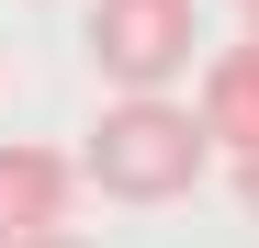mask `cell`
Returning <instances> with one entry per match:
<instances>
[{
	"instance_id": "8992f818",
	"label": "cell",
	"mask_w": 259,
	"mask_h": 248,
	"mask_svg": "<svg viewBox=\"0 0 259 248\" xmlns=\"http://www.w3.org/2000/svg\"><path fill=\"white\" fill-rule=\"evenodd\" d=\"M237 203H248V215H259V147L237 158Z\"/></svg>"
},
{
	"instance_id": "ba28073f",
	"label": "cell",
	"mask_w": 259,
	"mask_h": 248,
	"mask_svg": "<svg viewBox=\"0 0 259 248\" xmlns=\"http://www.w3.org/2000/svg\"><path fill=\"white\" fill-rule=\"evenodd\" d=\"M248 12H259V0H248Z\"/></svg>"
},
{
	"instance_id": "277c9868",
	"label": "cell",
	"mask_w": 259,
	"mask_h": 248,
	"mask_svg": "<svg viewBox=\"0 0 259 248\" xmlns=\"http://www.w3.org/2000/svg\"><path fill=\"white\" fill-rule=\"evenodd\" d=\"M192 113H203V136L226 147V158L259 147V34H248V46H226V57L203 68V102H192Z\"/></svg>"
},
{
	"instance_id": "52a82bcc",
	"label": "cell",
	"mask_w": 259,
	"mask_h": 248,
	"mask_svg": "<svg viewBox=\"0 0 259 248\" xmlns=\"http://www.w3.org/2000/svg\"><path fill=\"white\" fill-rule=\"evenodd\" d=\"M0 248H12V237H0Z\"/></svg>"
},
{
	"instance_id": "3957f363",
	"label": "cell",
	"mask_w": 259,
	"mask_h": 248,
	"mask_svg": "<svg viewBox=\"0 0 259 248\" xmlns=\"http://www.w3.org/2000/svg\"><path fill=\"white\" fill-rule=\"evenodd\" d=\"M68 203H79V158L34 147V136H0V237H23V226H68Z\"/></svg>"
},
{
	"instance_id": "5b68a950",
	"label": "cell",
	"mask_w": 259,
	"mask_h": 248,
	"mask_svg": "<svg viewBox=\"0 0 259 248\" xmlns=\"http://www.w3.org/2000/svg\"><path fill=\"white\" fill-rule=\"evenodd\" d=\"M12 248H91V237H79V226H23Z\"/></svg>"
},
{
	"instance_id": "6da1fadb",
	"label": "cell",
	"mask_w": 259,
	"mask_h": 248,
	"mask_svg": "<svg viewBox=\"0 0 259 248\" xmlns=\"http://www.w3.org/2000/svg\"><path fill=\"white\" fill-rule=\"evenodd\" d=\"M203 170H214V136L181 91H113V113L79 147V181L102 203H181Z\"/></svg>"
},
{
	"instance_id": "7a4b0ae2",
	"label": "cell",
	"mask_w": 259,
	"mask_h": 248,
	"mask_svg": "<svg viewBox=\"0 0 259 248\" xmlns=\"http://www.w3.org/2000/svg\"><path fill=\"white\" fill-rule=\"evenodd\" d=\"M192 57H203L192 0H91V68L113 91H181Z\"/></svg>"
}]
</instances>
